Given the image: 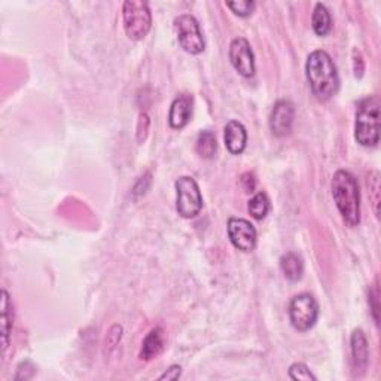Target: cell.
<instances>
[{
  "label": "cell",
  "mask_w": 381,
  "mask_h": 381,
  "mask_svg": "<svg viewBox=\"0 0 381 381\" xmlns=\"http://www.w3.org/2000/svg\"><path fill=\"white\" fill-rule=\"evenodd\" d=\"M305 75L312 93L320 102H328L340 90L336 66L327 51H315L308 55Z\"/></svg>",
  "instance_id": "obj_1"
},
{
  "label": "cell",
  "mask_w": 381,
  "mask_h": 381,
  "mask_svg": "<svg viewBox=\"0 0 381 381\" xmlns=\"http://www.w3.org/2000/svg\"><path fill=\"white\" fill-rule=\"evenodd\" d=\"M332 195L343 219L356 227L361 222V194L356 177L346 170H338L332 179Z\"/></svg>",
  "instance_id": "obj_2"
},
{
  "label": "cell",
  "mask_w": 381,
  "mask_h": 381,
  "mask_svg": "<svg viewBox=\"0 0 381 381\" xmlns=\"http://www.w3.org/2000/svg\"><path fill=\"white\" fill-rule=\"evenodd\" d=\"M355 139L365 148H374L380 142V100L366 97L359 102L355 122Z\"/></svg>",
  "instance_id": "obj_3"
},
{
  "label": "cell",
  "mask_w": 381,
  "mask_h": 381,
  "mask_svg": "<svg viewBox=\"0 0 381 381\" xmlns=\"http://www.w3.org/2000/svg\"><path fill=\"white\" fill-rule=\"evenodd\" d=\"M122 21L129 39L142 40L149 33L152 25L149 5L139 0H127L122 6Z\"/></svg>",
  "instance_id": "obj_4"
},
{
  "label": "cell",
  "mask_w": 381,
  "mask_h": 381,
  "mask_svg": "<svg viewBox=\"0 0 381 381\" xmlns=\"http://www.w3.org/2000/svg\"><path fill=\"white\" fill-rule=\"evenodd\" d=\"M175 187L177 213L185 219H192L197 215H200L203 209V197L195 179L189 176H182L176 180Z\"/></svg>",
  "instance_id": "obj_5"
},
{
  "label": "cell",
  "mask_w": 381,
  "mask_h": 381,
  "mask_svg": "<svg viewBox=\"0 0 381 381\" xmlns=\"http://www.w3.org/2000/svg\"><path fill=\"white\" fill-rule=\"evenodd\" d=\"M319 317V304L310 293H300L291 301L289 305V319L292 327L305 332L312 329Z\"/></svg>",
  "instance_id": "obj_6"
},
{
  "label": "cell",
  "mask_w": 381,
  "mask_h": 381,
  "mask_svg": "<svg viewBox=\"0 0 381 381\" xmlns=\"http://www.w3.org/2000/svg\"><path fill=\"white\" fill-rule=\"evenodd\" d=\"M175 32L180 48L192 55H199L204 51L206 44L200 30V24L192 16L183 13L175 20Z\"/></svg>",
  "instance_id": "obj_7"
},
{
  "label": "cell",
  "mask_w": 381,
  "mask_h": 381,
  "mask_svg": "<svg viewBox=\"0 0 381 381\" xmlns=\"http://www.w3.org/2000/svg\"><path fill=\"white\" fill-rule=\"evenodd\" d=\"M228 237L233 246L242 252L249 253L257 247V230L246 219L231 218L228 221Z\"/></svg>",
  "instance_id": "obj_8"
},
{
  "label": "cell",
  "mask_w": 381,
  "mask_h": 381,
  "mask_svg": "<svg viewBox=\"0 0 381 381\" xmlns=\"http://www.w3.org/2000/svg\"><path fill=\"white\" fill-rule=\"evenodd\" d=\"M230 61L242 76L252 78L255 75V55H253L250 44L245 37H235L231 42Z\"/></svg>",
  "instance_id": "obj_9"
},
{
  "label": "cell",
  "mask_w": 381,
  "mask_h": 381,
  "mask_svg": "<svg viewBox=\"0 0 381 381\" xmlns=\"http://www.w3.org/2000/svg\"><path fill=\"white\" fill-rule=\"evenodd\" d=\"M295 118V107L289 100H279L270 115V129L274 136L285 137L291 134Z\"/></svg>",
  "instance_id": "obj_10"
},
{
  "label": "cell",
  "mask_w": 381,
  "mask_h": 381,
  "mask_svg": "<svg viewBox=\"0 0 381 381\" xmlns=\"http://www.w3.org/2000/svg\"><path fill=\"white\" fill-rule=\"evenodd\" d=\"M192 105L194 98L189 94H182L175 98L170 106V114H168V124H170L172 129L180 130L189 122L192 115Z\"/></svg>",
  "instance_id": "obj_11"
},
{
  "label": "cell",
  "mask_w": 381,
  "mask_h": 381,
  "mask_svg": "<svg viewBox=\"0 0 381 381\" xmlns=\"http://www.w3.org/2000/svg\"><path fill=\"white\" fill-rule=\"evenodd\" d=\"M225 146L233 153L240 155L243 153L247 145V131L245 125L238 121H230L225 127Z\"/></svg>",
  "instance_id": "obj_12"
},
{
  "label": "cell",
  "mask_w": 381,
  "mask_h": 381,
  "mask_svg": "<svg viewBox=\"0 0 381 381\" xmlns=\"http://www.w3.org/2000/svg\"><path fill=\"white\" fill-rule=\"evenodd\" d=\"M350 344H351V358H353V366H355V371L363 373L366 370V365H368L370 348H368V341H366V336L362 329L353 331Z\"/></svg>",
  "instance_id": "obj_13"
},
{
  "label": "cell",
  "mask_w": 381,
  "mask_h": 381,
  "mask_svg": "<svg viewBox=\"0 0 381 381\" xmlns=\"http://www.w3.org/2000/svg\"><path fill=\"white\" fill-rule=\"evenodd\" d=\"M165 344V335L163 328L152 329L142 344V350H140V359L142 361H152L157 358L160 353L164 350Z\"/></svg>",
  "instance_id": "obj_14"
},
{
  "label": "cell",
  "mask_w": 381,
  "mask_h": 381,
  "mask_svg": "<svg viewBox=\"0 0 381 381\" xmlns=\"http://www.w3.org/2000/svg\"><path fill=\"white\" fill-rule=\"evenodd\" d=\"M280 270L289 281H300L304 274V261L296 253H286L280 259Z\"/></svg>",
  "instance_id": "obj_15"
},
{
  "label": "cell",
  "mask_w": 381,
  "mask_h": 381,
  "mask_svg": "<svg viewBox=\"0 0 381 381\" xmlns=\"http://www.w3.org/2000/svg\"><path fill=\"white\" fill-rule=\"evenodd\" d=\"M313 30L317 36H327L332 29V20L328 8L323 4H317L312 17Z\"/></svg>",
  "instance_id": "obj_16"
},
{
  "label": "cell",
  "mask_w": 381,
  "mask_h": 381,
  "mask_svg": "<svg viewBox=\"0 0 381 381\" xmlns=\"http://www.w3.org/2000/svg\"><path fill=\"white\" fill-rule=\"evenodd\" d=\"M218 149V143H216V137L215 134L209 131V130H204L199 134V137H197V143H195V151L197 153L200 155L201 158L204 160H210L213 158V155Z\"/></svg>",
  "instance_id": "obj_17"
},
{
  "label": "cell",
  "mask_w": 381,
  "mask_h": 381,
  "mask_svg": "<svg viewBox=\"0 0 381 381\" xmlns=\"http://www.w3.org/2000/svg\"><path fill=\"white\" fill-rule=\"evenodd\" d=\"M0 308H2V346L4 351H6L9 346V336L12 331V313H11V301H9V295L6 291H2V304H0Z\"/></svg>",
  "instance_id": "obj_18"
},
{
  "label": "cell",
  "mask_w": 381,
  "mask_h": 381,
  "mask_svg": "<svg viewBox=\"0 0 381 381\" xmlns=\"http://www.w3.org/2000/svg\"><path fill=\"white\" fill-rule=\"evenodd\" d=\"M249 213L252 218H255L257 221H261L266 216L268 211H270V200L265 192H258L250 199L249 206H247Z\"/></svg>",
  "instance_id": "obj_19"
},
{
  "label": "cell",
  "mask_w": 381,
  "mask_h": 381,
  "mask_svg": "<svg viewBox=\"0 0 381 381\" xmlns=\"http://www.w3.org/2000/svg\"><path fill=\"white\" fill-rule=\"evenodd\" d=\"M289 377L296 381H316V375L308 370L305 363H293L289 368Z\"/></svg>",
  "instance_id": "obj_20"
},
{
  "label": "cell",
  "mask_w": 381,
  "mask_h": 381,
  "mask_svg": "<svg viewBox=\"0 0 381 381\" xmlns=\"http://www.w3.org/2000/svg\"><path fill=\"white\" fill-rule=\"evenodd\" d=\"M370 197L373 199V207H374V213L377 218H380V175L378 172L370 173Z\"/></svg>",
  "instance_id": "obj_21"
},
{
  "label": "cell",
  "mask_w": 381,
  "mask_h": 381,
  "mask_svg": "<svg viewBox=\"0 0 381 381\" xmlns=\"http://www.w3.org/2000/svg\"><path fill=\"white\" fill-rule=\"evenodd\" d=\"M227 6L238 17H249L250 13L255 9V2L250 0H240V2H227Z\"/></svg>",
  "instance_id": "obj_22"
},
{
  "label": "cell",
  "mask_w": 381,
  "mask_h": 381,
  "mask_svg": "<svg viewBox=\"0 0 381 381\" xmlns=\"http://www.w3.org/2000/svg\"><path fill=\"white\" fill-rule=\"evenodd\" d=\"M370 304H373V307H371L373 317H374L375 323L378 324V286H377V283L374 285L373 291L370 292Z\"/></svg>",
  "instance_id": "obj_23"
},
{
  "label": "cell",
  "mask_w": 381,
  "mask_h": 381,
  "mask_svg": "<svg viewBox=\"0 0 381 381\" xmlns=\"http://www.w3.org/2000/svg\"><path fill=\"white\" fill-rule=\"evenodd\" d=\"M180 374H182V368H180V366H179V365H173V366H170V368H168V370L160 377V380H177V378L180 377Z\"/></svg>",
  "instance_id": "obj_24"
},
{
  "label": "cell",
  "mask_w": 381,
  "mask_h": 381,
  "mask_svg": "<svg viewBox=\"0 0 381 381\" xmlns=\"http://www.w3.org/2000/svg\"><path fill=\"white\" fill-rule=\"evenodd\" d=\"M247 182V185H245V189H246V192H252L253 189H255V177H253V175H250V173H245L243 176H242V183H246Z\"/></svg>",
  "instance_id": "obj_25"
}]
</instances>
